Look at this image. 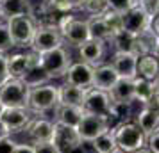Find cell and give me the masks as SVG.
Wrapping results in <instances>:
<instances>
[{
    "label": "cell",
    "mask_w": 159,
    "mask_h": 153,
    "mask_svg": "<svg viewBox=\"0 0 159 153\" xmlns=\"http://www.w3.org/2000/svg\"><path fill=\"white\" fill-rule=\"evenodd\" d=\"M115 130L116 146L122 153H132L147 146V134H145L136 121H123L113 128Z\"/></svg>",
    "instance_id": "6da1fadb"
},
{
    "label": "cell",
    "mask_w": 159,
    "mask_h": 153,
    "mask_svg": "<svg viewBox=\"0 0 159 153\" xmlns=\"http://www.w3.org/2000/svg\"><path fill=\"white\" fill-rule=\"evenodd\" d=\"M30 87L20 79H7L0 86V102L6 109H29Z\"/></svg>",
    "instance_id": "7a4b0ae2"
},
{
    "label": "cell",
    "mask_w": 159,
    "mask_h": 153,
    "mask_svg": "<svg viewBox=\"0 0 159 153\" xmlns=\"http://www.w3.org/2000/svg\"><path fill=\"white\" fill-rule=\"evenodd\" d=\"M57 29L68 45L79 48L82 43L89 39V29L86 20H79L73 15H61L57 22Z\"/></svg>",
    "instance_id": "3957f363"
},
{
    "label": "cell",
    "mask_w": 159,
    "mask_h": 153,
    "mask_svg": "<svg viewBox=\"0 0 159 153\" xmlns=\"http://www.w3.org/2000/svg\"><path fill=\"white\" fill-rule=\"evenodd\" d=\"M59 105V87L52 84L30 87L29 96V110L32 114H43L48 110H56Z\"/></svg>",
    "instance_id": "277c9868"
},
{
    "label": "cell",
    "mask_w": 159,
    "mask_h": 153,
    "mask_svg": "<svg viewBox=\"0 0 159 153\" xmlns=\"http://www.w3.org/2000/svg\"><path fill=\"white\" fill-rule=\"evenodd\" d=\"M70 66H72V59L65 46H57L47 53H41V68L45 70L50 80L65 77Z\"/></svg>",
    "instance_id": "5b68a950"
},
{
    "label": "cell",
    "mask_w": 159,
    "mask_h": 153,
    "mask_svg": "<svg viewBox=\"0 0 159 153\" xmlns=\"http://www.w3.org/2000/svg\"><path fill=\"white\" fill-rule=\"evenodd\" d=\"M11 32V37L15 41V46L20 48H30L32 43V37L36 32V23L30 16H15V18H9L6 20Z\"/></svg>",
    "instance_id": "8992f818"
},
{
    "label": "cell",
    "mask_w": 159,
    "mask_h": 153,
    "mask_svg": "<svg viewBox=\"0 0 159 153\" xmlns=\"http://www.w3.org/2000/svg\"><path fill=\"white\" fill-rule=\"evenodd\" d=\"M63 36L57 27L54 25H36V32L30 43V50L38 53H47L57 46H63Z\"/></svg>",
    "instance_id": "52a82bcc"
},
{
    "label": "cell",
    "mask_w": 159,
    "mask_h": 153,
    "mask_svg": "<svg viewBox=\"0 0 159 153\" xmlns=\"http://www.w3.org/2000/svg\"><path fill=\"white\" fill-rule=\"evenodd\" d=\"M111 119L104 116H95V114H84L80 125L77 126V130L80 134L82 142H93L95 139L111 130Z\"/></svg>",
    "instance_id": "ba28073f"
},
{
    "label": "cell",
    "mask_w": 159,
    "mask_h": 153,
    "mask_svg": "<svg viewBox=\"0 0 159 153\" xmlns=\"http://www.w3.org/2000/svg\"><path fill=\"white\" fill-rule=\"evenodd\" d=\"M52 142L57 146V150L61 153H73L75 150H79L80 146L84 144L80 134L77 128L66 126L61 123H54V139Z\"/></svg>",
    "instance_id": "9c48e42d"
},
{
    "label": "cell",
    "mask_w": 159,
    "mask_h": 153,
    "mask_svg": "<svg viewBox=\"0 0 159 153\" xmlns=\"http://www.w3.org/2000/svg\"><path fill=\"white\" fill-rule=\"evenodd\" d=\"M66 84L77 86L80 89H93V80H95V68L93 66L86 64V62H72V66L68 68V71L65 75Z\"/></svg>",
    "instance_id": "30bf717a"
},
{
    "label": "cell",
    "mask_w": 159,
    "mask_h": 153,
    "mask_svg": "<svg viewBox=\"0 0 159 153\" xmlns=\"http://www.w3.org/2000/svg\"><path fill=\"white\" fill-rule=\"evenodd\" d=\"M111 98H109V93L106 91H100V89H89L86 95V100H84V114H95V116H104L109 117L111 114Z\"/></svg>",
    "instance_id": "8fae6325"
},
{
    "label": "cell",
    "mask_w": 159,
    "mask_h": 153,
    "mask_svg": "<svg viewBox=\"0 0 159 153\" xmlns=\"http://www.w3.org/2000/svg\"><path fill=\"white\" fill-rule=\"evenodd\" d=\"M138 55L130 52H115L111 64L120 79H136L138 77Z\"/></svg>",
    "instance_id": "7c38bea8"
},
{
    "label": "cell",
    "mask_w": 159,
    "mask_h": 153,
    "mask_svg": "<svg viewBox=\"0 0 159 153\" xmlns=\"http://www.w3.org/2000/svg\"><path fill=\"white\" fill-rule=\"evenodd\" d=\"M104 55H106V43L104 41L88 39L86 43H82L79 46L80 61L89 64V66H93V68L104 64Z\"/></svg>",
    "instance_id": "4fadbf2b"
},
{
    "label": "cell",
    "mask_w": 159,
    "mask_h": 153,
    "mask_svg": "<svg viewBox=\"0 0 159 153\" xmlns=\"http://www.w3.org/2000/svg\"><path fill=\"white\" fill-rule=\"evenodd\" d=\"M152 18L139 6H134L132 9H129L125 15H123V30L130 32V34H139L141 30L148 29L150 27Z\"/></svg>",
    "instance_id": "5bb4252c"
},
{
    "label": "cell",
    "mask_w": 159,
    "mask_h": 153,
    "mask_svg": "<svg viewBox=\"0 0 159 153\" xmlns=\"http://www.w3.org/2000/svg\"><path fill=\"white\" fill-rule=\"evenodd\" d=\"M0 119L6 123V126L13 134V132L27 130V126L34 119V116H32V112L29 109H6Z\"/></svg>",
    "instance_id": "9a60e30c"
},
{
    "label": "cell",
    "mask_w": 159,
    "mask_h": 153,
    "mask_svg": "<svg viewBox=\"0 0 159 153\" xmlns=\"http://www.w3.org/2000/svg\"><path fill=\"white\" fill-rule=\"evenodd\" d=\"M27 135L34 144L50 142L54 139V123L45 119V117H34L30 121V125L27 126Z\"/></svg>",
    "instance_id": "2e32d148"
},
{
    "label": "cell",
    "mask_w": 159,
    "mask_h": 153,
    "mask_svg": "<svg viewBox=\"0 0 159 153\" xmlns=\"http://www.w3.org/2000/svg\"><path fill=\"white\" fill-rule=\"evenodd\" d=\"M134 53L138 57H141V55H157L159 53V34L154 32L152 27L136 34V50H134Z\"/></svg>",
    "instance_id": "e0dca14e"
},
{
    "label": "cell",
    "mask_w": 159,
    "mask_h": 153,
    "mask_svg": "<svg viewBox=\"0 0 159 153\" xmlns=\"http://www.w3.org/2000/svg\"><path fill=\"white\" fill-rule=\"evenodd\" d=\"M120 80L116 70L113 68V64H100L95 68V80H93V87L100 89L109 93L111 89L115 87V84Z\"/></svg>",
    "instance_id": "ac0fdd59"
},
{
    "label": "cell",
    "mask_w": 159,
    "mask_h": 153,
    "mask_svg": "<svg viewBox=\"0 0 159 153\" xmlns=\"http://www.w3.org/2000/svg\"><path fill=\"white\" fill-rule=\"evenodd\" d=\"M0 15L4 22L15 16H30L32 4L30 0H0Z\"/></svg>",
    "instance_id": "d6986e66"
},
{
    "label": "cell",
    "mask_w": 159,
    "mask_h": 153,
    "mask_svg": "<svg viewBox=\"0 0 159 153\" xmlns=\"http://www.w3.org/2000/svg\"><path fill=\"white\" fill-rule=\"evenodd\" d=\"M59 87V105H72V107H82L84 100H86L88 91L80 89L72 84H63Z\"/></svg>",
    "instance_id": "ffe728a7"
},
{
    "label": "cell",
    "mask_w": 159,
    "mask_h": 153,
    "mask_svg": "<svg viewBox=\"0 0 159 153\" xmlns=\"http://www.w3.org/2000/svg\"><path fill=\"white\" fill-rule=\"evenodd\" d=\"M109 98L115 103L132 105V102H134V79H120L115 84V87L109 91Z\"/></svg>",
    "instance_id": "44dd1931"
},
{
    "label": "cell",
    "mask_w": 159,
    "mask_h": 153,
    "mask_svg": "<svg viewBox=\"0 0 159 153\" xmlns=\"http://www.w3.org/2000/svg\"><path fill=\"white\" fill-rule=\"evenodd\" d=\"M56 123L66 125V126H72L77 128L84 117V109L82 107H72V105H57L56 107Z\"/></svg>",
    "instance_id": "7402d4cb"
},
{
    "label": "cell",
    "mask_w": 159,
    "mask_h": 153,
    "mask_svg": "<svg viewBox=\"0 0 159 153\" xmlns=\"http://www.w3.org/2000/svg\"><path fill=\"white\" fill-rule=\"evenodd\" d=\"M138 77L150 82L159 79V57L157 55H141L138 59Z\"/></svg>",
    "instance_id": "603a6c76"
},
{
    "label": "cell",
    "mask_w": 159,
    "mask_h": 153,
    "mask_svg": "<svg viewBox=\"0 0 159 153\" xmlns=\"http://www.w3.org/2000/svg\"><path fill=\"white\" fill-rule=\"evenodd\" d=\"M30 62L27 57V52H20V53H11L7 55V73L9 79H20L22 80L25 73L29 71Z\"/></svg>",
    "instance_id": "cb8c5ba5"
},
{
    "label": "cell",
    "mask_w": 159,
    "mask_h": 153,
    "mask_svg": "<svg viewBox=\"0 0 159 153\" xmlns=\"http://www.w3.org/2000/svg\"><path fill=\"white\" fill-rule=\"evenodd\" d=\"M136 123L141 130L148 135L159 126V112L148 105H143L141 110L136 114Z\"/></svg>",
    "instance_id": "d4e9b609"
},
{
    "label": "cell",
    "mask_w": 159,
    "mask_h": 153,
    "mask_svg": "<svg viewBox=\"0 0 159 153\" xmlns=\"http://www.w3.org/2000/svg\"><path fill=\"white\" fill-rule=\"evenodd\" d=\"M86 22H88V29H89V39H98V41H104V43L111 41L113 34H111L107 23L104 22L102 16H89Z\"/></svg>",
    "instance_id": "484cf974"
},
{
    "label": "cell",
    "mask_w": 159,
    "mask_h": 153,
    "mask_svg": "<svg viewBox=\"0 0 159 153\" xmlns=\"http://www.w3.org/2000/svg\"><path fill=\"white\" fill-rule=\"evenodd\" d=\"M154 95H156V82L145 80L139 77L134 79V102H139L141 105H148Z\"/></svg>",
    "instance_id": "4316f807"
},
{
    "label": "cell",
    "mask_w": 159,
    "mask_h": 153,
    "mask_svg": "<svg viewBox=\"0 0 159 153\" xmlns=\"http://www.w3.org/2000/svg\"><path fill=\"white\" fill-rule=\"evenodd\" d=\"M93 148L95 153H116L118 146H116V139H115V130L111 128L106 134H102L95 139L93 142H89Z\"/></svg>",
    "instance_id": "83f0119b"
},
{
    "label": "cell",
    "mask_w": 159,
    "mask_h": 153,
    "mask_svg": "<svg viewBox=\"0 0 159 153\" xmlns=\"http://www.w3.org/2000/svg\"><path fill=\"white\" fill-rule=\"evenodd\" d=\"M111 43L115 46V52H130V53H134V50H136V36L130 34V32H125V30L115 34L111 37Z\"/></svg>",
    "instance_id": "f1b7e54d"
},
{
    "label": "cell",
    "mask_w": 159,
    "mask_h": 153,
    "mask_svg": "<svg viewBox=\"0 0 159 153\" xmlns=\"http://www.w3.org/2000/svg\"><path fill=\"white\" fill-rule=\"evenodd\" d=\"M29 87H38V86H45V84H48L50 79H48V75L45 73V70L41 68V64L38 66H32L29 68V71L25 73V77L22 79Z\"/></svg>",
    "instance_id": "f546056e"
},
{
    "label": "cell",
    "mask_w": 159,
    "mask_h": 153,
    "mask_svg": "<svg viewBox=\"0 0 159 153\" xmlns=\"http://www.w3.org/2000/svg\"><path fill=\"white\" fill-rule=\"evenodd\" d=\"M47 2L59 15H72V11L80 9V4H82V0H47Z\"/></svg>",
    "instance_id": "4dcf8cb0"
},
{
    "label": "cell",
    "mask_w": 159,
    "mask_h": 153,
    "mask_svg": "<svg viewBox=\"0 0 159 153\" xmlns=\"http://www.w3.org/2000/svg\"><path fill=\"white\" fill-rule=\"evenodd\" d=\"M102 18H104V22L107 23V27H109V30H111L113 36L123 30V15L116 13L113 9H107V11L102 15Z\"/></svg>",
    "instance_id": "1f68e13d"
},
{
    "label": "cell",
    "mask_w": 159,
    "mask_h": 153,
    "mask_svg": "<svg viewBox=\"0 0 159 153\" xmlns=\"http://www.w3.org/2000/svg\"><path fill=\"white\" fill-rule=\"evenodd\" d=\"M80 9L91 16H102L109 9V6L106 0H82Z\"/></svg>",
    "instance_id": "d6a6232c"
},
{
    "label": "cell",
    "mask_w": 159,
    "mask_h": 153,
    "mask_svg": "<svg viewBox=\"0 0 159 153\" xmlns=\"http://www.w3.org/2000/svg\"><path fill=\"white\" fill-rule=\"evenodd\" d=\"M11 48H15V41L11 37L9 27L6 22H0V53H7Z\"/></svg>",
    "instance_id": "836d02e7"
},
{
    "label": "cell",
    "mask_w": 159,
    "mask_h": 153,
    "mask_svg": "<svg viewBox=\"0 0 159 153\" xmlns=\"http://www.w3.org/2000/svg\"><path fill=\"white\" fill-rule=\"evenodd\" d=\"M127 116H130V105H127V103H115V102H113L109 119H116L118 123H123Z\"/></svg>",
    "instance_id": "e575fe53"
},
{
    "label": "cell",
    "mask_w": 159,
    "mask_h": 153,
    "mask_svg": "<svg viewBox=\"0 0 159 153\" xmlns=\"http://www.w3.org/2000/svg\"><path fill=\"white\" fill-rule=\"evenodd\" d=\"M106 2H107L109 9H113L116 13H120V15H125L129 9L138 6L136 0H106Z\"/></svg>",
    "instance_id": "d590c367"
},
{
    "label": "cell",
    "mask_w": 159,
    "mask_h": 153,
    "mask_svg": "<svg viewBox=\"0 0 159 153\" xmlns=\"http://www.w3.org/2000/svg\"><path fill=\"white\" fill-rule=\"evenodd\" d=\"M138 6L143 9L150 18H156L159 16V0H139Z\"/></svg>",
    "instance_id": "8d00e7d4"
},
{
    "label": "cell",
    "mask_w": 159,
    "mask_h": 153,
    "mask_svg": "<svg viewBox=\"0 0 159 153\" xmlns=\"http://www.w3.org/2000/svg\"><path fill=\"white\" fill-rule=\"evenodd\" d=\"M147 148L152 153H159V126L152 134L147 135Z\"/></svg>",
    "instance_id": "74e56055"
},
{
    "label": "cell",
    "mask_w": 159,
    "mask_h": 153,
    "mask_svg": "<svg viewBox=\"0 0 159 153\" xmlns=\"http://www.w3.org/2000/svg\"><path fill=\"white\" fill-rule=\"evenodd\" d=\"M34 153H61L54 142H38L34 144Z\"/></svg>",
    "instance_id": "f35d334b"
},
{
    "label": "cell",
    "mask_w": 159,
    "mask_h": 153,
    "mask_svg": "<svg viewBox=\"0 0 159 153\" xmlns=\"http://www.w3.org/2000/svg\"><path fill=\"white\" fill-rule=\"evenodd\" d=\"M18 142H15L11 137H6L0 141V153H15Z\"/></svg>",
    "instance_id": "ab89813d"
},
{
    "label": "cell",
    "mask_w": 159,
    "mask_h": 153,
    "mask_svg": "<svg viewBox=\"0 0 159 153\" xmlns=\"http://www.w3.org/2000/svg\"><path fill=\"white\" fill-rule=\"evenodd\" d=\"M9 79L7 73V55L6 53H0V86Z\"/></svg>",
    "instance_id": "60d3db41"
},
{
    "label": "cell",
    "mask_w": 159,
    "mask_h": 153,
    "mask_svg": "<svg viewBox=\"0 0 159 153\" xmlns=\"http://www.w3.org/2000/svg\"><path fill=\"white\" fill-rule=\"evenodd\" d=\"M15 153H34V144H18Z\"/></svg>",
    "instance_id": "b9f144b4"
},
{
    "label": "cell",
    "mask_w": 159,
    "mask_h": 153,
    "mask_svg": "<svg viewBox=\"0 0 159 153\" xmlns=\"http://www.w3.org/2000/svg\"><path fill=\"white\" fill-rule=\"evenodd\" d=\"M9 135H11V130H9L7 126H6V123L0 119V141L6 139V137H9Z\"/></svg>",
    "instance_id": "7bdbcfd3"
},
{
    "label": "cell",
    "mask_w": 159,
    "mask_h": 153,
    "mask_svg": "<svg viewBox=\"0 0 159 153\" xmlns=\"http://www.w3.org/2000/svg\"><path fill=\"white\" fill-rule=\"evenodd\" d=\"M150 27H152V30H154V32H157V34H159V16H156V18H152Z\"/></svg>",
    "instance_id": "ee69618b"
},
{
    "label": "cell",
    "mask_w": 159,
    "mask_h": 153,
    "mask_svg": "<svg viewBox=\"0 0 159 153\" xmlns=\"http://www.w3.org/2000/svg\"><path fill=\"white\" fill-rule=\"evenodd\" d=\"M132 153H152V151L147 148V146H145V148H141V150H136V151H132Z\"/></svg>",
    "instance_id": "f6af8a7d"
},
{
    "label": "cell",
    "mask_w": 159,
    "mask_h": 153,
    "mask_svg": "<svg viewBox=\"0 0 159 153\" xmlns=\"http://www.w3.org/2000/svg\"><path fill=\"white\" fill-rule=\"evenodd\" d=\"M4 110H6V105L0 102V117H2V114H4Z\"/></svg>",
    "instance_id": "bcb514c9"
},
{
    "label": "cell",
    "mask_w": 159,
    "mask_h": 153,
    "mask_svg": "<svg viewBox=\"0 0 159 153\" xmlns=\"http://www.w3.org/2000/svg\"><path fill=\"white\" fill-rule=\"evenodd\" d=\"M156 87H157V91H159V79H157V82H156Z\"/></svg>",
    "instance_id": "7dc6e473"
},
{
    "label": "cell",
    "mask_w": 159,
    "mask_h": 153,
    "mask_svg": "<svg viewBox=\"0 0 159 153\" xmlns=\"http://www.w3.org/2000/svg\"><path fill=\"white\" fill-rule=\"evenodd\" d=\"M0 22H4V20H2V15H0Z\"/></svg>",
    "instance_id": "c3c4849f"
},
{
    "label": "cell",
    "mask_w": 159,
    "mask_h": 153,
    "mask_svg": "<svg viewBox=\"0 0 159 153\" xmlns=\"http://www.w3.org/2000/svg\"><path fill=\"white\" fill-rule=\"evenodd\" d=\"M138 2H139V0H136V4H138Z\"/></svg>",
    "instance_id": "681fc988"
},
{
    "label": "cell",
    "mask_w": 159,
    "mask_h": 153,
    "mask_svg": "<svg viewBox=\"0 0 159 153\" xmlns=\"http://www.w3.org/2000/svg\"><path fill=\"white\" fill-rule=\"evenodd\" d=\"M157 57H159V53H157Z\"/></svg>",
    "instance_id": "f907efd6"
}]
</instances>
